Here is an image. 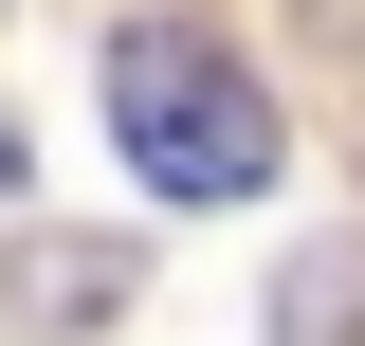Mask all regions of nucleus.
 Returning a JSON list of instances; mask_svg holds the SVG:
<instances>
[{
  "instance_id": "nucleus-1",
  "label": "nucleus",
  "mask_w": 365,
  "mask_h": 346,
  "mask_svg": "<svg viewBox=\"0 0 365 346\" xmlns=\"http://www.w3.org/2000/svg\"><path fill=\"white\" fill-rule=\"evenodd\" d=\"M110 146H128L146 201H256V182L292 164L274 91L237 73L201 19H128V37H110Z\"/></svg>"
},
{
  "instance_id": "nucleus-2",
  "label": "nucleus",
  "mask_w": 365,
  "mask_h": 346,
  "mask_svg": "<svg viewBox=\"0 0 365 346\" xmlns=\"http://www.w3.org/2000/svg\"><path fill=\"white\" fill-rule=\"evenodd\" d=\"M274 346H365V237H311L274 273Z\"/></svg>"
},
{
  "instance_id": "nucleus-3",
  "label": "nucleus",
  "mask_w": 365,
  "mask_h": 346,
  "mask_svg": "<svg viewBox=\"0 0 365 346\" xmlns=\"http://www.w3.org/2000/svg\"><path fill=\"white\" fill-rule=\"evenodd\" d=\"M0 201H19V128H0Z\"/></svg>"
}]
</instances>
